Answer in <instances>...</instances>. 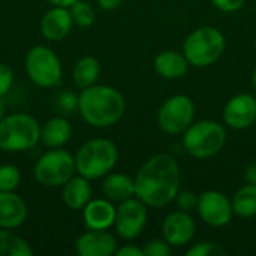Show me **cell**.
<instances>
[{
	"mask_svg": "<svg viewBox=\"0 0 256 256\" xmlns=\"http://www.w3.org/2000/svg\"><path fill=\"white\" fill-rule=\"evenodd\" d=\"M255 50H256V38H255Z\"/></svg>",
	"mask_w": 256,
	"mask_h": 256,
	"instance_id": "f35d334b",
	"label": "cell"
},
{
	"mask_svg": "<svg viewBox=\"0 0 256 256\" xmlns=\"http://www.w3.org/2000/svg\"><path fill=\"white\" fill-rule=\"evenodd\" d=\"M51 4H54V6H63V8H70L75 2H78V0H48Z\"/></svg>",
	"mask_w": 256,
	"mask_h": 256,
	"instance_id": "d590c367",
	"label": "cell"
},
{
	"mask_svg": "<svg viewBox=\"0 0 256 256\" xmlns=\"http://www.w3.org/2000/svg\"><path fill=\"white\" fill-rule=\"evenodd\" d=\"M90 180L82 176L72 177L63 184L62 198L68 208L70 210H82L87 202L92 200V188Z\"/></svg>",
	"mask_w": 256,
	"mask_h": 256,
	"instance_id": "ac0fdd59",
	"label": "cell"
},
{
	"mask_svg": "<svg viewBox=\"0 0 256 256\" xmlns=\"http://www.w3.org/2000/svg\"><path fill=\"white\" fill-rule=\"evenodd\" d=\"M72 134V128L64 117H52L44 126H40L39 141L48 148L63 147Z\"/></svg>",
	"mask_w": 256,
	"mask_h": 256,
	"instance_id": "44dd1931",
	"label": "cell"
},
{
	"mask_svg": "<svg viewBox=\"0 0 256 256\" xmlns=\"http://www.w3.org/2000/svg\"><path fill=\"white\" fill-rule=\"evenodd\" d=\"M34 178L46 188L63 186L76 172L75 158L63 148H51L34 164Z\"/></svg>",
	"mask_w": 256,
	"mask_h": 256,
	"instance_id": "52a82bcc",
	"label": "cell"
},
{
	"mask_svg": "<svg viewBox=\"0 0 256 256\" xmlns=\"http://www.w3.org/2000/svg\"><path fill=\"white\" fill-rule=\"evenodd\" d=\"M252 82H254V87H255L256 90V68L255 70H254V75H252Z\"/></svg>",
	"mask_w": 256,
	"mask_h": 256,
	"instance_id": "74e56055",
	"label": "cell"
},
{
	"mask_svg": "<svg viewBox=\"0 0 256 256\" xmlns=\"http://www.w3.org/2000/svg\"><path fill=\"white\" fill-rule=\"evenodd\" d=\"M213 4L224 12H236L243 8L246 0H212Z\"/></svg>",
	"mask_w": 256,
	"mask_h": 256,
	"instance_id": "4dcf8cb0",
	"label": "cell"
},
{
	"mask_svg": "<svg viewBox=\"0 0 256 256\" xmlns=\"http://www.w3.org/2000/svg\"><path fill=\"white\" fill-rule=\"evenodd\" d=\"M189 68V62L183 52L168 50L156 56L154 69L156 72L166 80H178L182 78Z\"/></svg>",
	"mask_w": 256,
	"mask_h": 256,
	"instance_id": "d6986e66",
	"label": "cell"
},
{
	"mask_svg": "<svg viewBox=\"0 0 256 256\" xmlns=\"http://www.w3.org/2000/svg\"><path fill=\"white\" fill-rule=\"evenodd\" d=\"M232 210L234 214L240 218H254L256 216V184H246L240 188L232 196Z\"/></svg>",
	"mask_w": 256,
	"mask_h": 256,
	"instance_id": "603a6c76",
	"label": "cell"
},
{
	"mask_svg": "<svg viewBox=\"0 0 256 256\" xmlns=\"http://www.w3.org/2000/svg\"><path fill=\"white\" fill-rule=\"evenodd\" d=\"M40 136V126L30 114L15 112L0 120V150L18 153L33 148Z\"/></svg>",
	"mask_w": 256,
	"mask_h": 256,
	"instance_id": "277c9868",
	"label": "cell"
},
{
	"mask_svg": "<svg viewBox=\"0 0 256 256\" xmlns=\"http://www.w3.org/2000/svg\"><path fill=\"white\" fill-rule=\"evenodd\" d=\"M147 224V206L138 198H129L117 207L116 231L123 240L136 238Z\"/></svg>",
	"mask_w": 256,
	"mask_h": 256,
	"instance_id": "30bf717a",
	"label": "cell"
},
{
	"mask_svg": "<svg viewBox=\"0 0 256 256\" xmlns=\"http://www.w3.org/2000/svg\"><path fill=\"white\" fill-rule=\"evenodd\" d=\"M4 117V104H3V100H2V98H0V120Z\"/></svg>",
	"mask_w": 256,
	"mask_h": 256,
	"instance_id": "8d00e7d4",
	"label": "cell"
},
{
	"mask_svg": "<svg viewBox=\"0 0 256 256\" xmlns=\"http://www.w3.org/2000/svg\"><path fill=\"white\" fill-rule=\"evenodd\" d=\"M116 212L112 201L106 200H90L82 208L84 224L88 230H108L116 222Z\"/></svg>",
	"mask_w": 256,
	"mask_h": 256,
	"instance_id": "2e32d148",
	"label": "cell"
},
{
	"mask_svg": "<svg viewBox=\"0 0 256 256\" xmlns=\"http://www.w3.org/2000/svg\"><path fill=\"white\" fill-rule=\"evenodd\" d=\"M118 159L117 147L105 138H94L80 147L75 154L76 172L87 180H98L112 171Z\"/></svg>",
	"mask_w": 256,
	"mask_h": 256,
	"instance_id": "3957f363",
	"label": "cell"
},
{
	"mask_svg": "<svg viewBox=\"0 0 256 256\" xmlns=\"http://www.w3.org/2000/svg\"><path fill=\"white\" fill-rule=\"evenodd\" d=\"M171 254V244L164 238V240H152L146 244L144 248V255L146 256H168Z\"/></svg>",
	"mask_w": 256,
	"mask_h": 256,
	"instance_id": "f1b7e54d",
	"label": "cell"
},
{
	"mask_svg": "<svg viewBox=\"0 0 256 256\" xmlns=\"http://www.w3.org/2000/svg\"><path fill=\"white\" fill-rule=\"evenodd\" d=\"M225 123L236 130L252 126L256 120V99L252 94L242 93L231 98L224 108Z\"/></svg>",
	"mask_w": 256,
	"mask_h": 256,
	"instance_id": "7c38bea8",
	"label": "cell"
},
{
	"mask_svg": "<svg viewBox=\"0 0 256 256\" xmlns=\"http://www.w3.org/2000/svg\"><path fill=\"white\" fill-rule=\"evenodd\" d=\"M105 196L112 202H123L135 196V180L122 172L106 174L102 183Z\"/></svg>",
	"mask_w": 256,
	"mask_h": 256,
	"instance_id": "ffe728a7",
	"label": "cell"
},
{
	"mask_svg": "<svg viewBox=\"0 0 256 256\" xmlns=\"http://www.w3.org/2000/svg\"><path fill=\"white\" fill-rule=\"evenodd\" d=\"M183 146L196 159H208L218 154L226 141L225 128L214 120H200L192 123L184 132Z\"/></svg>",
	"mask_w": 256,
	"mask_h": 256,
	"instance_id": "8992f818",
	"label": "cell"
},
{
	"mask_svg": "<svg viewBox=\"0 0 256 256\" xmlns=\"http://www.w3.org/2000/svg\"><path fill=\"white\" fill-rule=\"evenodd\" d=\"M60 105L66 111H72V110L78 108V98H75L72 93H64L60 99Z\"/></svg>",
	"mask_w": 256,
	"mask_h": 256,
	"instance_id": "d6a6232c",
	"label": "cell"
},
{
	"mask_svg": "<svg viewBox=\"0 0 256 256\" xmlns=\"http://www.w3.org/2000/svg\"><path fill=\"white\" fill-rule=\"evenodd\" d=\"M26 70L32 82L39 87L50 88L62 82V63L57 54L44 45H36L26 56Z\"/></svg>",
	"mask_w": 256,
	"mask_h": 256,
	"instance_id": "ba28073f",
	"label": "cell"
},
{
	"mask_svg": "<svg viewBox=\"0 0 256 256\" xmlns=\"http://www.w3.org/2000/svg\"><path fill=\"white\" fill-rule=\"evenodd\" d=\"M225 51V36L216 27H200L194 30L183 44V54L189 64L207 68L216 63Z\"/></svg>",
	"mask_w": 256,
	"mask_h": 256,
	"instance_id": "5b68a950",
	"label": "cell"
},
{
	"mask_svg": "<svg viewBox=\"0 0 256 256\" xmlns=\"http://www.w3.org/2000/svg\"><path fill=\"white\" fill-rule=\"evenodd\" d=\"M122 2L123 0H98V4L105 10H112V9H117Z\"/></svg>",
	"mask_w": 256,
	"mask_h": 256,
	"instance_id": "e575fe53",
	"label": "cell"
},
{
	"mask_svg": "<svg viewBox=\"0 0 256 256\" xmlns=\"http://www.w3.org/2000/svg\"><path fill=\"white\" fill-rule=\"evenodd\" d=\"M198 214L204 220V224L222 228L226 226L234 214L231 200L218 190H206L200 195L198 200Z\"/></svg>",
	"mask_w": 256,
	"mask_h": 256,
	"instance_id": "8fae6325",
	"label": "cell"
},
{
	"mask_svg": "<svg viewBox=\"0 0 256 256\" xmlns=\"http://www.w3.org/2000/svg\"><path fill=\"white\" fill-rule=\"evenodd\" d=\"M244 178L248 180V183L256 184V162L250 164V165L244 170Z\"/></svg>",
	"mask_w": 256,
	"mask_h": 256,
	"instance_id": "836d02e7",
	"label": "cell"
},
{
	"mask_svg": "<svg viewBox=\"0 0 256 256\" xmlns=\"http://www.w3.org/2000/svg\"><path fill=\"white\" fill-rule=\"evenodd\" d=\"M134 180L138 200L147 207H165L180 190V168L171 154L159 153L142 164Z\"/></svg>",
	"mask_w": 256,
	"mask_h": 256,
	"instance_id": "6da1fadb",
	"label": "cell"
},
{
	"mask_svg": "<svg viewBox=\"0 0 256 256\" xmlns=\"http://www.w3.org/2000/svg\"><path fill=\"white\" fill-rule=\"evenodd\" d=\"M74 21L70 16L69 8L54 6L50 9L40 20V32L42 36L48 40H62L72 30Z\"/></svg>",
	"mask_w": 256,
	"mask_h": 256,
	"instance_id": "9a60e30c",
	"label": "cell"
},
{
	"mask_svg": "<svg viewBox=\"0 0 256 256\" xmlns=\"http://www.w3.org/2000/svg\"><path fill=\"white\" fill-rule=\"evenodd\" d=\"M126 102L123 94L110 86H90L78 96L81 117L94 128H110L124 114Z\"/></svg>",
	"mask_w": 256,
	"mask_h": 256,
	"instance_id": "7a4b0ae2",
	"label": "cell"
},
{
	"mask_svg": "<svg viewBox=\"0 0 256 256\" xmlns=\"http://www.w3.org/2000/svg\"><path fill=\"white\" fill-rule=\"evenodd\" d=\"M188 256H225L226 250L212 242H201L186 250Z\"/></svg>",
	"mask_w": 256,
	"mask_h": 256,
	"instance_id": "4316f807",
	"label": "cell"
},
{
	"mask_svg": "<svg viewBox=\"0 0 256 256\" xmlns=\"http://www.w3.org/2000/svg\"><path fill=\"white\" fill-rule=\"evenodd\" d=\"M162 234L171 246H184L195 236V222L186 212L170 213L162 224Z\"/></svg>",
	"mask_w": 256,
	"mask_h": 256,
	"instance_id": "4fadbf2b",
	"label": "cell"
},
{
	"mask_svg": "<svg viewBox=\"0 0 256 256\" xmlns=\"http://www.w3.org/2000/svg\"><path fill=\"white\" fill-rule=\"evenodd\" d=\"M198 200H200V195H196L192 190H183V192L178 190V194L176 196V204H177L178 210L190 213V212L196 210Z\"/></svg>",
	"mask_w": 256,
	"mask_h": 256,
	"instance_id": "83f0119b",
	"label": "cell"
},
{
	"mask_svg": "<svg viewBox=\"0 0 256 256\" xmlns=\"http://www.w3.org/2000/svg\"><path fill=\"white\" fill-rule=\"evenodd\" d=\"M21 182V172L15 165L0 166V192H14Z\"/></svg>",
	"mask_w": 256,
	"mask_h": 256,
	"instance_id": "484cf974",
	"label": "cell"
},
{
	"mask_svg": "<svg viewBox=\"0 0 256 256\" xmlns=\"http://www.w3.org/2000/svg\"><path fill=\"white\" fill-rule=\"evenodd\" d=\"M80 256H111L117 250V242L106 230H88L75 243Z\"/></svg>",
	"mask_w": 256,
	"mask_h": 256,
	"instance_id": "5bb4252c",
	"label": "cell"
},
{
	"mask_svg": "<svg viewBox=\"0 0 256 256\" xmlns=\"http://www.w3.org/2000/svg\"><path fill=\"white\" fill-rule=\"evenodd\" d=\"M27 206L14 192H0V228L15 230L24 224Z\"/></svg>",
	"mask_w": 256,
	"mask_h": 256,
	"instance_id": "e0dca14e",
	"label": "cell"
},
{
	"mask_svg": "<svg viewBox=\"0 0 256 256\" xmlns=\"http://www.w3.org/2000/svg\"><path fill=\"white\" fill-rule=\"evenodd\" d=\"M195 118V104L189 96L176 94L168 98L158 111L159 128L170 135L183 134Z\"/></svg>",
	"mask_w": 256,
	"mask_h": 256,
	"instance_id": "9c48e42d",
	"label": "cell"
},
{
	"mask_svg": "<svg viewBox=\"0 0 256 256\" xmlns=\"http://www.w3.org/2000/svg\"><path fill=\"white\" fill-rule=\"evenodd\" d=\"M114 255L117 256H146L144 255V249H140L136 246H132V244H126L120 249L116 250Z\"/></svg>",
	"mask_w": 256,
	"mask_h": 256,
	"instance_id": "1f68e13d",
	"label": "cell"
},
{
	"mask_svg": "<svg viewBox=\"0 0 256 256\" xmlns=\"http://www.w3.org/2000/svg\"><path fill=\"white\" fill-rule=\"evenodd\" d=\"M14 84V70L10 66L0 63V98L9 93Z\"/></svg>",
	"mask_w": 256,
	"mask_h": 256,
	"instance_id": "f546056e",
	"label": "cell"
},
{
	"mask_svg": "<svg viewBox=\"0 0 256 256\" xmlns=\"http://www.w3.org/2000/svg\"><path fill=\"white\" fill-rule=\"evenodd\" d=\"M99 74H100V64L98 58L87 56V57L80 58L75 63L74 70H72V78H74L75 86L82 90L96 84Z\"/></svg>",
	"mask_w": 256,
	"mask_h": 256,
	"instance_id": "7402d4cb",
	"label": "cell"
},
{
	"mask_svg": "<svg viewBox=\"0 0 256 256\" xmlns=\"http://www.w3.org/2000/svg\"><path fill=\"white\" fill-rule=\"evenodd\" d=\"M33 249L28 243L12 232V230L0 228V256H32Z\"/></svg>",
	"mask_w": 256,
	"mask_h": 256,
	"instance_id": "cb8c5ba5",
	"label": "cell"
},
{
	"mask_svg": "<svg viewBox=\"0 0 256 256\" xmlns=\"http://www.w3.org/2000/svg\"><path fill=\"white\" fill-rule=\"evenodd\" d=\"M70 16L74 24L80 26V27H90L94 22V9L90 3L84 2V0H78L75 2L70 8Z\"/></svg>",
	"mask_w": 256,
	"mask_h": 256,
	"instance_id": "d4e9b609",
	"label": "cell"
}]
</instances>
